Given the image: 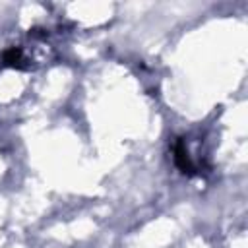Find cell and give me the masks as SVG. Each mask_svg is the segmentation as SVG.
Returning <instances> with one entry per match:
<instances>
[{"mask_svg": "<svg viewBox=\"0 0 248 248\" xmlns=\"http://www.w3.org/2000/svg\"><path fill=\"white\" fill-rule=\"evenodd\" d=\"M172 153H174V165H176L184 174H192L196 167H194L192 157H190V153H188V149H186V145H184L182 140H176Z\"/></svg>", "mask_w": 248, "mask_h": 248, "instance_id": "obj_1", "label": "cell"}, {"mask_svg": "<svg viewBox=\"0 0 248 248\" xmlns=\"http://www.w3.org/2000/svg\"><path fill=\"white\" fill-rule=\"evenodd\" d=\"M21 60H23V54H21V50L19 48H8L6 52H4V56H2V62L6 64V66H12V68H19L21 66Z\"/></svg>", "mask_w": 248, "mask_h": 248, "instance_id": "obj_2", "label": "cell"}]
</instances>
